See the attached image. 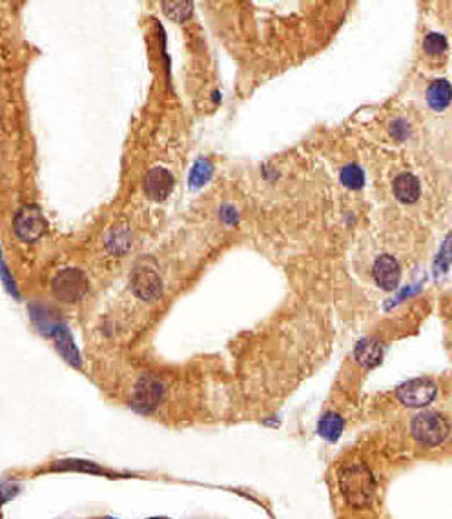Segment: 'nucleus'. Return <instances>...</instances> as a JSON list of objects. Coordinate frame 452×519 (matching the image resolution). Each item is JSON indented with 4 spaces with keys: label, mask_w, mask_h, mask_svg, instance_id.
<instances>
[{
    "label": "nucleus",
    "mask_w": 452,
    "mask_h": 519,
    "mask_svg": "<svg viewBox=\"0 0 452 519\" xmlns=\"http://www.w3.org/2000/svg\"><path fill=\"white\" fill-rule=\"evenodd\" d=\"M438 393L436 383L431 379H412L399 385L396 395L408 408H423L434 401Z\"/></svg>",
    "instance_id": "5"
},
{
    "label": "nucleus",
    "mask_w": 452,
    "mask_h": 519,
    "mask_svg": "<svg viewBox=\"0 0 452 519\" xmlns=\"http://www.w3.org/2000/svg\"><path fill=\"white\" fill-rule=\"evenodd\" d=\"M343 428H345V421H343L341 415L334 414V412H326L318 423L319 435L328 443L338 441L343 434Z\"/></svg>",
    "instance_id": "15"
},
{
    "label": "nucleus",
    "mask_w": 452,
    "mask_h": 519,
    "mask_svg": "<svg viewBox=\"0 0 452 519\" xmlns=\"http://www.w3.org/2000/svg\"><path fill=\"white\" fill-rule=\"evenodd\" d=\"M131 290L144 301H154L163 292V283L157 272L150 268H137L131 277Z\"/></svg>",
    "instance_id": "8"
},
{
    "label": "nucleus",
    "mask_w": 452,
    "mask_h": 519,
    "mask_svg": "<svg viewBox=\"0 0 452 519\" xmlns=\"http://www.w3.org/2000/svg\"><path fill=\"white\" fill-rule=\"evenodd\" d=\"M341 183L351 190H361L365 184V173L358 164H346L341 170Z\"/></svg>",
    "instance_id": "18"
},
{
    "label": "nucleus",
    "mask_w": 452,
    "mask_h": 519,
    "mask_svg": "<svg viewBox=\"0 0 452 519\" xmlns=\"http://www.w3.org/2000/svg\"><path fill=\"white\" fill-rule=\"evenodd\" d=\"M164 395V386L159 381L151 378H143L135 385L134 398H131V406L143 414H150L157 406L161 405Z\"/></svg>",
    "instance_id": "6"
},
{
    "label": "nucleus",
    "mask_w": 452,
    "mask_h": 519,
    "mask_svg": "<svg viewBox=\"0 0 452 519\" xmlns=\"http://www.w3.org/2000/svg\"><path fill=\"white\" fill-rule=\"evenodd\" d=\"M150 519H168V518H150Z\"/></svg>",
    "instance_id": "21"
},
{
    "label": "nucleus",
    "mask_w": 452,
    "mask_h": 519,
    "mask_svg": "<svg viewBox=\"0 0 452 519\" xmlns=\"http://www.w3.org/2000/svg\"><path fill=\"white\" fill-rule=\"evenodd\" d=\"M29 313H31L33 323L37 325V328L41 330V333H44V336H55L57 328L62 325L57 313L49 308V306H42V304H31Z\"/></svg>",
    "instance_id": "13"
},
{
    "label": "nucleus",
    "mask_w": 452,
    "mask_h": 519,
    "mask_svg": "<svg viewBox=\"0 0 452 519\" xmlns=\"http://www.w3.org/2000/svg\"><path fill=\"white\" fill-rule=\"evenodd\" d=\"M452 102V84L445 79L432 81L427 88V104L434 111L447 110L448 104Z\"/></svg>",
    "instance_id": "11"
},
{
    "label": "nucleus",
    "mask_w": 452,
    "mask_h": 519,
    "mask_svg": "<svg viewBox=\"0 0 452 519\" xmlns=\"http://www.w3.org/2000/svg\"><path fill=\"white\" fill-rule=\"evenodd\" d=\"M163 9L171 21L183 22L192 16V4L190 2H163Z\"/></svg>",
    "instance_id": "19"
},
{
    "label": "nucleus",
    "mask_w": 452,
    "mask_h": 519,
    "mask_svg": "<svg viewBox=\"0 0 452 519\" xmlns=\"http://www.w3.org/2000/svg\"><path fill=\"white\" fill-rule=\"evenodd\" d=\"M106 519H115V518H106Z\"/></svg>",
    "instance_id": "22"
},
{
    "label": "nucleus",
    "mask_w": 452,
    "mask_h": 519,
    "mask_svg": "<svg viewBox=\"0 0 452 519\" xmlns=\"http://www.w3.org/2000/svg\"><path fill=\"white\" fill-rule=\"evenodd\" d=\"M54 337H55V341H57L59 353L64 357L66 361H68L69 365L81 366V357H79V350H77V346H75L74 337H71V333H69L68 326H66V325L59 326Z\"/></svg>",
    "instance_id": "14"
},
{
    "label": "nucleus",
    "mask_w": 452,
    "mask_h": 519,
    "mask_svg": "<svg viewBox=\"0 0 452 519\" xmlns=\"http://www.w3.org/2000/svg\"><path fill=\"white\" fill-rule=\"evenodd\" d=\"M54 470H82V472H91V474H102V468L97 467L91 461H82V459H62V461L55 463Z\"/></svg>",
    "instance_id": "17"
},
{
    "label": "nucleus",
    "mask_w": 452,
    "mask_h": 519,
    "mask_svg": "<svg viewBox=\"0 0 452 519\" xmlns=\"http://www.w3.org/2000/svg\"><path fill=\"white\" fill-rule=\"evenodd\" d=\"M339 490L351 507L367 508L374 501L376 479L363 463H352L339 472Z\"/></svg>",
    "instance_id": "1"
},
{
    "label": "nucleus",
    "mask_w": 452,
    "mask_h": 519,
    "mask_svg": "<svg viewBox=\"0 0 452 519\" xmlns=\"http://www.w3.org/2000/svg\"><path fill=\"white\" fill-rule=\"evenodd\" d=\"M354 357L356 361L361 366H365V368H374V366H378L381 363L383 346H381L379 341H376V339H363L356 346Z\"/></svg>",
    "instance_id": "12"
},
{
    "label": "nucleus",
    "mask_w": 452,
    "mask_h": 519,
    "mask_svg": "<svg viewBox=\"0 0 452 519\" xmlns=\"http://www.w3.org/2000/svg\"><path fill=\"white\" fill-rule=\"evenodd\" d=\"M214 173V166L210 161L206 158H199L196 164H194L192 171H190V177H188V183L192 188H199L203 184H206L210 181Z\"/></svg>",
    "instance_id": "16"
},
{
    "label": "nucleus",
    "mask_w": 452,
    "mask_h": 519,
    "mask_svg": "<svg viewBox=\"0 0 452 519\" xmlns=\"http://www.w3.org/2000/svg\"><path fill=\"white\" fill-rule=\"evenodd\" d=\"M174 177L163 166H155L144 177V191L151 201H164L171 193Z\"/></svg>",
    "instance_id": "9"
},
{
    "label": "nucleus",
    "mask_w": 452,
    "mask_h": 519,
    "mask_svg": "<svg viewBox=\"0 0 452 519\" xmlns=\"http://www.w3.org/2000/svg\"><path fill=\"white\" fill-rule=\"evenodd\" d=\"M451 425L438 412H421L411 423V434L425 448H434L447 439Z\"/></svg>",
    "instance_id": "2"
},
{
    "label": "nucleus",
    "mask_w": 452,
    "mask_h": 519,
    "mask_svg": "<svg viewBox=\"0 0 452 519\" xmlns=\"http://www.w3.org/2000/svg\"><path fill=\"white\" fill-rule=\"evenodd\" d=\"M372 276L379 288L392 292L398 288L399 279H401V268L392 256H381L376 259L374 266H372Z\"/></svg>",
    "instance_id": "7"
},
{
    "label": "nucleus",
    "mask_w": 452,
    "mask_h": 519,
    "mask_svg": "<svg viewBox=\"0 0 452 519\" xmlns=\"http://www.w3.org/2000/svg\"><path fill=\"white\" fill-rule=\"evenodd\" d=\"M51 292L62 303H77L88 292V277L77 268H66L51 279Z\"/></svg>",
    "instance_id": "3"
},
{
    "label": "nucleus",
    "mask_w": 452,
    "mask_h": 519,
    "mask_svg": "<svg viewBox=\"0 0 452 519\" xmlns=\"http://www.w3.org/2000/svg\"><path fill=\"white\" fill-rule=\"evenodd\" d=\"M46 228H48V223L42 216L41 208L35 206V204L22 206L13 219V230H15L16 237L24 243H33V241L41 239L44 236Z\"/></svg>",
    "instance_id": "4"
},
{
    "label": "nucleus",
    "mask_w": 452,
    "mask_h": 519,
    "mask_svg": "<svg viewBox=\"0 0 452 519\" xmlns=\"http://www.w3.org/2000/svg\"><path fill=\"white\" fill-rule=\"evenodd\" d=\"M423 49L431 57L441 55V53L447 51V39L441 33H428L427 37L423 39Z\"/></svg>",
    "instance_id": "20"
},
{
    "label": "nucleus",
    "mask_w": 452,
    "mask_h": 519,
    "mask_svg": "<svg viewBox=\"0 0 452 519\" xmlns=\"http://www.w3.org/2000/svg\"><path fill=\"white\" fill-rule=\"evenodd\" d=\"M392 190H394L396 199L399 203H405V204H412L416 201L420 199V193H421V186H420V181L414 177L412 173H401L394 178V183H392Z\"/></svg>",
    "instance_id": "10"
}]
</instances>
